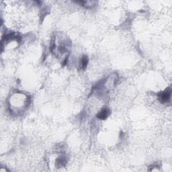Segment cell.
<instances>
[{"mask_svg": "<svg viewBox=\"0 0 172 172\" xmlns=\"http://www.w3.org/2000/svg\"><path fill=\"white\" fill-rule=\"evenodd\" d=\"M171 95V88L170 87L165 89L164 91H160L158 94V100L163 104L167 103L170 101Z\"/></svg>", "mask_w": 172, "mask_h": 172, "instance_id": "1", "label": "cell"}, {"mask_svg": "<svg viewBox=\"0 0 172 172\" xmlns=\"http://www.w3.org/2000/svg\"><path fill=\"white\" fill-rule=\"evenodd\" d=\"M110 111L109 108H108L106 107V108H102L99 112L97 114L96 117L98 119L102 120V121H104V120H106V118H108V117L110 115Z\"/></svg>", "mask_w": 172, "mask_h": 172, "instance_id": "2", "label": "cell"}, {"mask_svg": "<svg viewBox=\"0 0 172 172\" xmlns=\"http://www.w3.org/2000/svg\"><path fill=\"white\" fill-rule=\"evenodd\" d=\"M67 158L64 156H61L56 159V166L57 167H63L65 166L67 164Z\"/></svg>", "mask_w": 172, "mask_h": 172, "instance_id": "3", "label": "cell"}, {"mask_svg": "<svg viewBox=\"0 0 172 172\" xmlns=\"http://www.w3.org/2000/svg\"><path fill=\"white\" fill-rule=\"evenodd\" d=\"M88 62H89V59H88V56H86V55H84V56L82 57L81 59L80 68L83 70H85L86 69V67H87Z\"/></svg>", "mask_w": 172, "mask_h": 172, "instance_id": "4", "label": "cell"}]
</instances>
